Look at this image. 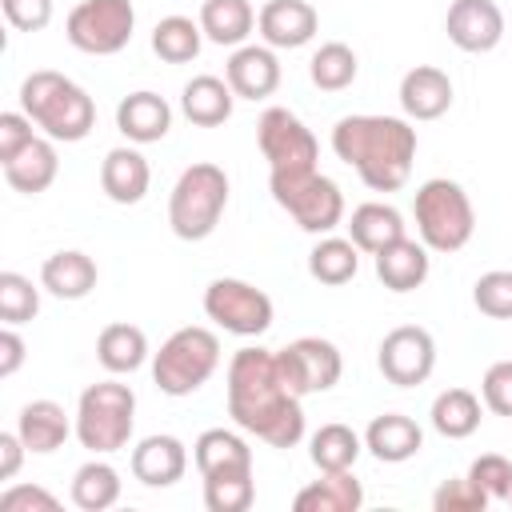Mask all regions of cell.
I'll list each match as a JSON object with an SVG mask.
<instances>
[{"instance_id": "1", "label": "cell", "mask_w": 512, "mask_h": 512, "mask_svg": "<svg viewBox=\"0 0 512 512\" xmlns=\"http://www.w3.org/2000/svg\"><path fill=\"white\" fill-rule=\"evenodd\" d=\"M228 416L240 432L272 444L296 448L304 440V408L300 396L288 392L276 368L272 348H240L228 360Z\"/></svg>"}, {"instance_id": "2", "label": "cell", "mask_w": 512, "mask_h": 512, "mask_svg": "<svg viewBox=\"0 0 512 512\" xmlns=\"http://www.w3.org/2000/svg\"><path fill=\"white\" fill-rule=\"evenodd\" d=\"M332 152L356 168L372 192H400L416 160V128L404 116H340L332 128Z\"/></svg>"}, {"instance_id": "3", "label": "cell", "mask_w": 512, "mask_h": 512, "mask_svg": "<svg viewBox=\"0 0 512 512\" xmlns=\"http://www.w3.org/2000/svg\"><path fill=\"white\" fill-rule=\"evenodd\" d=\"M20 112H28V120L52 136L56 144H76L84 140L92 128H96V104L92 96L68 80L64 72H52V68H40L32 76H24L20 84Z\"/></svg>"}, {"instance_id": "4", "label": "cell", "mask_w": 512, "mask_h": 512, "mask_svg": "<svg viewBox=\"0 0 512 512\" xmlns=\"http://www.w3.org/2000/svg\"><path fill=\"white\" fill-rule=\"evenodd\" d=\"M224 208H228V172L212 160L188 164L168 196V228L188 244L208 240Z\"/></svg>"}, {"instance_id": "5", "label": "cell", "mask_w": 512, "mask_h": 512, "mask_svg": "<svg viewBox=\"0 0 512 512\" xmlns=\"http://www.w3.org/2000/svg\"><path fill=\"white\" fill-rule=\"evenodd\" d=\"M412 216L428 252H460L476 232V208L468 192L448 176H432L416 188Z\"/></svg>"}, {"instance_id": "6", "label": "cell", "mask_w": 512, "mask_h": 512, "mask_svg": "<svg viewBox=\"0 0 512 512\" xmlns=\"http://www.w3.org/2000/svg\"><path fill=\"white\" fill-rule=\"evenodd\" d=\"M132 428H136V392L128 384L100 380V384H88L80 392V400H76V440L88 452L108 456V452L128 448Z\"/></svg>"}, {"instance_id": "7", "label": "cell", "mask_w": 512, "mask_h": 512, "mask_svg": "<svg viewBox=\"0 0 512 512\" xmlns=\"http://www.w3.org/2000/svg\"><path fill=\"white\" fill-rule=\"evenodd\" d=\"M220 368V336L212 328L188 324L176 328L160 352L152 356V380L164 396H192L196 388H204L212 380V372Z\"/></svg>"}, {"instance_id": "8", "label": "cell", "mask_w": 512, "mask_h": 512, "mask_svg": "<svg viewBox=\"0 0 512 512\" xmlns=\"http://www.w3.org/2000/svg\"><path fill=\"white\" fill-rule=\"evenodd\" d=\"M268 192L312 236H328L344 224V192L320 168L292 172V176H268Z\"/></svg>"}, {"instance_id": "9", "label": "cell", "mask_w": 512, "mask_h": 512, "mask_svg": "<svg viewBox=\"0 0 512 512\" xmlns=\"http://www.w3.org/2000/svg\"><path fill=\"white\" fill-rule=\"evenodd\" d=\"M136 28V8L132 0H80L68 20H64V36L76 52L88 56H116L128 48Z\"/></svg>"}, {"instance_id": "10", "label": "cell", "mask_w": 512, "mask_h": 512, "mask_svg": "<svg viewBox=\"0 0 512 512\" xmlns=\"http://www.w3.org/2000/svg\"><path fill=\"white\" fill-rule=\"evenodd\" d=\"M256 144L268 160V176H292V172H312L320 160V144L312 128L288 112V108H264L256 120Z\"/></svg>"}, {"instance_id": "11", "label": "cell", "mask_w": 512, "mask_h": 512, "mask_svg": "<svg viewBox=\"0 0 512 512\" xmlns=\"http://www.w3.org/2000/svg\"><path fill=\"white\" fill-rule=\"evenodd\" d=\"M204 316L232 336H264L272 328V296L248 280L216 276L204 288Z\"/></svg>"}, {"instance_id": "12", "label": "cell", "mask_w": 512, "mask_h": 512, "mask_svg": "<svg viewBox=\"0 0 512 512\" xmlns=\"http://www.w3.org/2000/svg\"><path fill=\"white\" fill-rule=\"evenodd\" d=\"M276 368H280V380L288 384V392H296L304 400L312 392H328L340 384L344 356L324 336H300V340L276 348Z\"/></svg>"}, {"instance_id": "13", "label": "cell", "mask_w": 512, "mask_h": 512, "mask_svg": "<svg viewBox=\"0 0 512 512\" xmlns=\"http://www.w3.org/2000/svg\"><path fill=\"white\" fill-rule=\"evenodd\" d=\"M376 364L384 372L388 384L396 388H416L432 376L436 368V340L428 328L420 324H400L392 328L384 340H380V352H376Z\"/></svg>"}, {"instance_id": "14", "label": "cell", "mask_w": 512, "mask_h": 512, "mask_svg": "<svg viewBox=\"0 0 512 512\" xmlns=\"http://www.w3.org/2000/svg\"><path fill=\"white\" fill-rule=\"evenodd\" d=\"M444 32L460 52H492L504 40V12L496 0H452Z\"/></svg>"}, {"instance_id": "15", "label": "cell", "mask_w": 512, "mask_h": 512, "mask_svg": "<svg viewBox=\"0 0 512 512\" xmlns=\"http://www.w3.org/2000/svg\"><path fill=\"white\" fill-rule=\"evenodd\" d=\"M224 80L232 84L236 100H264L280 88V60L276 48L268 44H240L228 64H224Z\"/></svg>"}, {"instance_id": "16", "label": "cell", "mask_w": 512, "mask_h": 512, "mask_svg": "<svg viewBox=\"0 0 512 512\" xmlns=\"http://www.w3.org/2000/svg\"><path fill=\"white\" fill-rule=\"evenodd\" d=\"M128 464H132V476L144 488H172L188 472V448H184L180 436L156 432V436H144L132 448V460Z\"/></svg>"}, {"instance_id": "17", "label": "cell", "mask_w": 512, "mask_h": 512, "mask_svg": "<svg viewBox=\"0 0 512 512\" xmlns=\"http://www.w3.org/2000/svg\"><path fill=\"white\" fill-rule=\"evenodd\" d=\"M320 28V16L308 0H268L256 12V32L268 48H304Z\"/></svg>"}, {"instance_id": "18", "label": "cell", "mask_w": 512, "mask_h": 512, "mask_svg": "<svg viewBox=\"0 0 512 512\" xmlns=\"http://www.w3.org/2000/svg\"><path fill=\"white\" fill-rule=\"evenodd\" d=\"M400 108L408 120H440L452 108V80L436 64H416L400 80Z\"/></svg>"}, {"instance_id": "19", "label": "cell", "mask_w": 512, "mask_h": 512, "mask_svg": "<svg viewBox=\"0 0 512 512\" xmlns=\"http://www.w3.org/2000/svg\"><path fill=\"white\" fill-rule=\"evenodd\" d=\"M116 128L120 136H128L132 144H156L168 136L172 128V108L164 96L140 88V92H128L120 104H116Z\"/></svg>"}, {"instance_id": "20", "label": "cell", "mask_w": 512, "mask_h": 512, "mask_svg": "<svg viewBox=\"0 0 512 512\" xmlns=\"http://www.w3.org/2000/svg\"><path fill=\"white\" fill-rule=\"evenodd\" d=\"M376 276L388 292H416L424 280H428V244L424 240H412V236H400L396 244L380 248L376 256Z\"/></svg>"}, {"instance_id": "21", "label": "cell", "mask_w": 512, "mask_h": 512, "mask_svg": "<svg viewBox=\"0 0 512 512\" xmlns=\"http://www.w3.org/2000/svg\"><path fill=\"white\" fill-rule=\"evenodd\" d=\"M100 272L96 260L80 248H60L40 264V288L52 292L56 300H84L96 288Z\"/></svg>"}, {"instance_id": "22", "label": "cell", "mask_w": 512, "mask_h": 512, "mask_svg": "<svg viewBox=\"0 0 512 512\" xmlns=\"http://www.w3.org/2000/svg\"><path fill=\"white\" fill-rule=\"evenodd\" d=\"M16 432L32 456H48L76 432V420H68L56 400H28L16 416Z\"/></svg>"}, {"instance_id": "23", "label": "cell", "mask_w": 512, "mask_h": 512, "mask_svg": "<svg viewBox=\"0 0 512 512\" xmlns=\"http://www.w3.org/2000/svg\"><path fill=\"white\" fill-rule=\"evenodd\" d=\"M4 168V180L12 192H24V196H40L52 188L56 172H60V156H56V140L52 136H36L28 148H20Z\"/></svg>"}, {"instance_id": "24", "label": "cell", "mask_w": 512, "mask_h": 512, "mask_svg": "<svg viewBox=\"0 0 512 512\" xmlns=\"http://www.w3.org/2000/svg\"><path fill=\"white\" fill-rule=\"evenodd\" d=\"M152 184V168L140 148H112L100 160V188L112 204H140Z\"/></svg>"}, {"instance_id": "25", "label": "cell", "mask_w": 512, "mask_h": 512, "mask_svg": "<svg viewBox=\"0 0 512 512\" xmlns=\"http://www.w3.org/2000/svg\"><path fill=\"white\" fill-rule=\"evenodd\" d=\"M364 448L380 460V464H404L424 448V432L412 416L404 412H384L364 428Z\"/></svg>"}, {"instance_id": "26", "label": "cell", "mask_w": 512, "mask_h": 512, "mask_svg": "<svg viewBox=\"0 0 512 512\" xmlns=\"http://www.w3.org/2000/svg\"><path fill=\"white\" fill-rule=\"evenodd\" d=\"M192 460L200 476H224V472H252V448L232 428H208L192 444Z\"/></svg>"}, {"instance_id": "27", "label": "cell", "mask_w": 512, "mask_h": 512, "mask_svg": "<svg viewBox=\"0 0 512 512\" xmlns=\"http://www.w3.org/2000/svg\"><path fill=\"white\" fill-rule=\"evenodd\" d=\"M400 236H408V224L392 204L368 200V204L352 208V216H348V240L368 256H376L380 248L396 244Z\"/></svg>"}, {"instance_id": "28", "label": "cell", "mask_w": 512, "mask_h": 512, "mask_svg": "<svg viewBox=\"0 0 512 512\" xmlns=\"http://www.w3.org/2000/svg\"><path fill=\"white\" fill-rule=\"evenodd\" d=\"M232 104H236V92L228 80L220 76H192L180 92V112L196 124V128H216L232 116Z\"/></svg>"}, {"instance_id": "29", "label": "cell", "mask_w": 512, "mask_h": 512, "mask_svg": "<svg viewBox=\"0 0 512 512\" xmlns=\"http://www.w3.org/2000/svg\"><path fill=\"white\" fill-rule=\"evenodd\" d=\"M364 504V488L360 480L348 472H320V480H312L308 488H300L292 496L296 512H356Z\"/></svg>"}, {"instance_id": "30", "label": "cell", "mask_w": 512, "mask_h": 512, "mask_svg": "<svg viewBox=\"0 0 512 512\" xmlns=\"http://www.w3.org/2000/svg\"><path fill=\"white\" fill-rule=\"evenodd\" d=\"M200 28H204V40L220 48H240L256 28V8L248 0H204Z\"/></svg>"}, {"instance_id": "31", "label": "cell", "mask_w": 512, "mask_h": 512, "mask_svg": "<svg viewBox=\"0 0 512 512\" xmlns=\"http://www.w3.org/2000/svg\"><path fill=\"white\" fill-rule=\"evenodd\" d=\"M96 360H100L112 376L136 372V368L148 360V336H144V328L124 324V320L104 324L100 336H96Z\"/></svg>"}, {"instance_id": "32", "label": "cell", "mask_w": 512, "mask_h": 512, "mask_svg": "<svg viewBox=\"0 0 512 512\" xmlns=\"http://www.w3.org/2000/svg\"><path fill=\"white\" fill-rule=\"evenodd\" d=\"M480 416H484V404L476 392L468 388H444L436 400H432V428L444 436V440H468L476 428H480Z\"/></svg>"}, {"instance_id": "33", "label": "cell", "mask_w": 512, "mask_h": 512, "mask_svg": "<svg viewBox=\"0 0 512 512\" xmlns=\"http://www.w3.org/2000/svg\"><path fill=\"white\" fill-rule=\"evenodd\" d=\"M360 272V248L348 240V236H320L308 252V276L328 284V288H340L348 284L352 276Z\"/></svg>"}, {"instance_id": "34", "label": "cell", "mask_w": 512, "mask_h": 512, "mask_svg": "<svg viewBox=\"0 0 512 512\" xmlns=\"http://www.w3.org/2000/svg\"><path fill=\"white\" fill-rule=\"evenodd\" d=\"M364 452V436H356L348 424H320L312 432V464L320 472H348Z\"/></svg>"}, {"instance_id": "35", "label": "cell", "mask_w": 512, "mask_h": 512, "mask_svg": "<svg viewBox=\"0 0 512 512\" xmlns=\"http://www.w3.org/2000/svg\"><path fill=\"white\" fill-rule=\"evenodd\" d=\"M120 500V472L108 460H88L72 476V504L80 512H104Z\"/></svg>"}, {"instance_id": "36", "label": "cell", "mask_w": 512, "mask_h": 512, "mask_svg": "<svg viewBox=\"0 0 512 512\" xmlns=\"http://www.w3.org/2000/svg\"><path fill=\"white\" fill-rule=\"evenodd\" d=\"M200 44H204V28L192 16H164L152 28V52L164 64H188V60H196L200 56Z\"/></svg>"}, {"instance_id": "37", "label": "cell", "mask_w": 512, "mask_h": 512, "mask_svg": "<svg viewBox=\"0 0 512 512\" xmlns=\"http://www.w3.org/2000/svg\"><path fill=\"white\" fill-rule=\"evenodd\" d=\"M356 72H360V60H356V52L344 40L320 44L312 52V60H308V76H312V84L320 92H344L356 80Z\"/></svg>"}, {"instance_id": "38", "label": "cell", "mask_w": 512, "mask_h": 512, "mask_svg": "<svg viewBox=\"0 0 512 512\" xmlns=\"http://www.w3.org/2000/svg\"><path fill=\"white\" fill-rule=\"evenodd\" d=\"M252 500H256V480H252V472L204 476V508H208V512H248Z\"/></svg>"}, {"instance_id": "39", "label": "cell", "mask_w": 512, "mask_h": 512, "mask_svg": "<svg viewBox=\"0 0 512 512\" xmlns=\"http://www.w3.org/2000/svg\"><path fill=\"white\" fill-rule=\"evenodd\" d=\"M40 312V288L20 272H0V320L20 328Z\"/></svg>"}, {"instance_id": "40", "label": "cell", "mask_w": 512, "mask_h": 512, "mask_svg": "<svg viewBox=\"0 0 512 512\" xmlns=\"http://www.w3.org/2000/svg\"><path fill=\"white\" fill-rule=\"evenodd\" d=\"M472 304L488 320H512V268H492L472 284Z\"/></svg>"}, {"instance_id": "41", "label": "cell", "mask_w": 512, "mask_h": 512, "mask_svg": "<svg viewBox=\"0 0 512 512\" xmlns=\"http://www.w3.org/2000/svg\"><path fill=\"white\" fill-rule=\"evenodd\" d=\"M432 508H436V512H484V508H488V492H484L472 476L444 480V484L432 492Z\"/></svg>"}, {"instance_id": "42", "label": "cell", "mask_w": 512, "mask_h": 512, "mask_svg": "<svg viewBox=\"0 0 512 512\" xmlns=\"http://www.w3.org/2000/svg\"><path fill=\"white\" fill-rule=\"evenodd\" d=\"M468 476L488 492V500H508L512 496V460L500 452H484L468 464Z\"/></svg>"}, {"instance_id": "43", "label": "cell", "mask_w": 512, "mask_h": 512, "mask_svg": "<svg viewBox=\"0 0 512 512\" xmlns=\"http://www.w3.org/2000/svg\"><path fill=\"white\" fill-rule=\"evenodd\" d=\"M480 400L496 416H512V360H496L480 380Z\"/></svg>"}, {"instance_id": "44", "label": "cell", "mask_w": 512, "mask_h": 512, "mask_svg": "<svg viewBox=\"0 0 512 512\" xmlns=\"http://www.w3.org/2000/svg\"><path fill=\"white\" fill-rule=\"evenodd\" d=\"M60 500L40 484H12L0 492V512H56Z\"/></svg>"}, {"instance_id": "45", "label": "cell", "mask_w": 512, "mask_h": 512, "mask_svg": "<svg viewBox=\"0 0 512 512\" xmlns=\"http://www.w3.org/2000/svg\"><path fill=\"white\" fill-rule=\"evenodd\" d=\"M0 8L16 32H44L52 20V0H0Z\"/></svg>"}, {"instance_id": "46", "label": "cell", "mask_w": 512, "mask_h": 512, "mask_svg": "<svg viewBox=\"0 0 512 512\" xmlns=\"http://www.w3.org/2000/svg\"><path fill=\"white\" fill-rule=\"evenodd\" d=\"M32 140H36V132H32L28 112H0V164H8Z\"/></svg>"}, {"instance_id": "47", "label": "cell", "mask_w": 512, "mask_h": 512, "mask_svg": "<svg viewBox=\"0 0 512 512\" xmlns=\"http://www.w3.org/2000/svg\"><path fill=\"white\" fill-rule=\"evenodd\" d=\"M24 356H28V344L20 340V332H16L12 324H4V328H0V376H4V380L16 376L20 364H24Z\"/></svg>"}, {"instance_id": "48", "label": "cell", "mask_w": 512, "mask_h": 512, "mask_svg": "<svg viewBox=\"0 0 512 512\" xmlns=\"http://www.w3.org/2000/svg\"><path fill=\"white\" fill-rule=\"evenodd\" d=\"M24 440L20 432H0V480H12L20 472V460H24Z\"/></svg>"}, {"instance_id": "49", "label": "cell", "mask_w": 512, "mask_h": 512, "mask_svg": "<svg viewBox=\"0 0 512 512\" xmlns=\"http://www.w3.org/2000/svg\"><path fill=\"white\" fill-rule=\"evenodd\" d=\"M508 504H512V496H508Z\"/></svg>"}]
</instances>
